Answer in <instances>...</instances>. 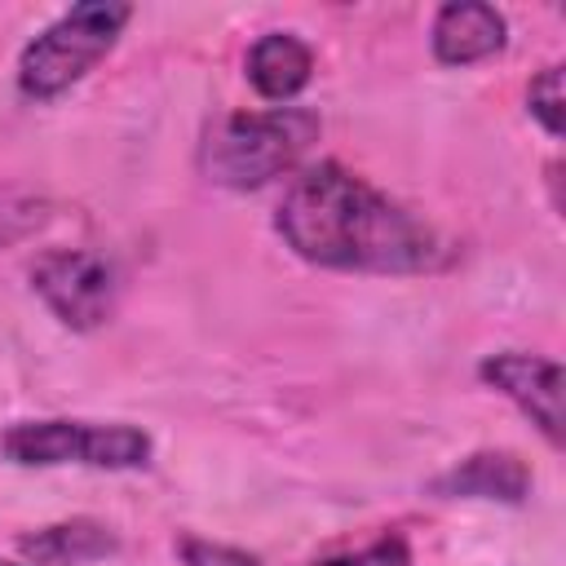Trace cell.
I'll list each match as a JSON object with an SVG mask.
<instances>
[{
  "instance_id": "1",
  "label": "cell",
  "mask_w": 566,
  "mask_h": 566,
  "mask_svg": "<svg viewBox=\"0 0 566 566\" xmlns=\"http://www.w3.org/2000/svg\"><path fill=\"white\" fill-rule=\"evenodd\" d=\"M274 226L296 256L332 270L416 274L442 261V243L424 221L340 164H318L296 177Z\"/></svg>"
},
{
  "instance_id": "2",
  "label": "cell",
  "mask_w": 566,
  "mask_h": 566,
  "mask_svg": "<svg viewBox=\"0 0 566 566\" xmlns=\"http://www.w3.org/2000/svg\"><path fill=\"white\" fill-rule=\"evenodd\" d=\"M318 137V115L301 106H274L265 115H230L221 128H212L203 146V168L217 186L230 190H256L287 168L314 146Z\"/></svg>"
},
{
  "instance_id": "3",
  "label": "cell",
  "mask_w": 566,
  "mask_h": 566,
  "mask_svg": "<svg viewBox=\"0 0 566 566\" xmlns=\"http://www.w3.org/2000/svg\"><path fill=\"white\" fill-rule=\"evenodd\" d=\"M133 18L128 4L119 0H84L75 9H66L53 27H44L18 62V84L27 97H57L66 93L75 80H84L119 40L124 22Z\"/></svg>"
},
{
  "instance_id": "4",
  "label": "cell",
  "mask_w": 566,
  "mask_h": 566,
  "mask_svg": "<svg viewBox=\"0 0 566 566\" xmlns=\"http://www.w3.org/2000/svg\"><path fill=\"white\" fill-rule=\"evenodd\" d=\"M0 451L13 464H93V469H137L150 455V438L133 424H88V420H22L0 433Z\"/></svg>"
},
{
  "instance_id": "5",
  "label": "cell",
  "mask_w": 566,
  "mask_h": 566,
  "mask_svg": "<svg viewBox=\"0 0 566 566\" xmlns=\"http://www.w3.org/2000/svg\"><path fill=\"white\" fill-rule=\"evenodd\" d=\"M31 283L44 305L75 332H93L115 314V270L93 252H44L31 265Z\"/></svg>"
},
{
  "instance_id": "6",
  "label": "cell",
  "mask_w": 566,
  "mask_h": 566,
  "mask_svg": "<svg viewBox=\"0 0 566 566\" xmlns=\"http://www.w3.org/2000/svg\"><path fill=\"white\" fill-rule=\"evenodd\" d=\"M482 380L491 389H500L504 398H513L531 424H539V433L557 447L562 442V367L553 358H539V354H491L482 358Z\"/></svg>"
},
{
  "instance_id": "7",
  "label": "cell",
  "mask_w": 566,
  "mask_h": 566,
  "mask_svg": "<svg viewBox=\"0 0 566 566\" xmlns=\"http://www.w3.org/2000/svg\"><path fill=\"white\" fill-rule=\"evenodd\" d=\"M504 49V18L478 0H451L433 18V57L442 66H469Z\"/></svg>"
},
{
  "instance_id": "8",
  "label": "cell",
  "mask_w": 566,
  "mask_h": 566,
  "mask_svg": "<svg viewBox=\"0 0 566 566\" xmlns=\"http://www.w3.org/2000/svg\"><path fill=\"white\" fill-rule=\"evenodd\" d=\"M438 495H473V500H504L517 504L531 491V469L522 455L513 451H478L469 460H460L451 473L433 478Z\"/></svg>"
},
{
  "instance_id": "9",
  "label": "cell",
  "mask_w": 566,
  "mask_h": 566,
  "mask_svg": "<svg viewBox=\"0 0 566 566\" xmlns=\"http://www.w3.org/2000/svg\"><path fill=\"white\" fill-rule=\"evenodd\" d=\"M314 71V53L305 40H296L292 31H270L252 44L248 53V80L261 97L270 102H287L310 84Z\"/></svg>"
},
{
  "instance_id": "10",
  "label": "cell",
  "mask_w": 566,
  "mask_h": 566,
  "mask_svg": "<svg viewBox=\"0 0 566 566\" xmlns=\"http://www.w3.org/2000/svg\"><path fill=\"white\" fill-rule=\"evenodd\" d=\"M22 553L40 566H84L97 562L106 553H115V535L102 522H62V526H44L35 535H22Z\"/></svg>"
},
{
  "instance_id": "11",
  "label": "cell",
  "mask_w": 566,
  "mask_h": 566,
  "mask_svg": "<svg viewBox=\"0 0 566 566\" xmlns=\"http://www.w3.org/2000/svg\"><path fill=\"white\" fill-rule=\"evenodd\" d=\"M49 221V203L31 190H13V186H0V248L44 230Z\"/></svg>"
},
{
  "instance_id": "12",
  "label": "cell",
  "mask_w": 566,
  "mask_h": 566,
  "mask_svg": "<svg viewBox=\"0 0 566 566\" xmlns=\"http://www.w3.org/2000/svg\"><path fill=\"white\" fill-rule=\"evenodd\" d=\"M526 102H531V115L553 133V137H562V66H544L535 80H531V88H526Z\"/></svg>"
},
{
  "instance_id": "13",
  "label": "cell",
  "mask_w": 566,
  "mask_h": 566,
  "mask_svg": "<svg viewBox=\"0 0 566 566\" xmlns=\"http://www.w3.org/2000/svg\"><path fill=\"white\" fill-rule=\"evenodd\" d=\"M177 553H181L186 566H261V562H256L252 553H243V548L212 544V539H195V535H186V539L177 544Z\"/></svg>"
},
{
  "instance_id": "14",
  "label": "cell",
  "mask_w": 566,
  "mask_h": 566,
  "mask_svg": "<svg viewBox=\"0 0 566 566\" xmlns=\"http://www.w3.org/2000/svg\"><path fill=\"white\" fill-rule=\"evenodd\" d=\"M318 566H411V557H407L402 539H380L358 557H332V562H318Z\"/></svg>"
},
{
  "instance_id": "15",
  "label": "cell",
  "mask_w": 566,
  "mask_h": 566,
  "mask_svg": "<svg viewBox=\"0 0 566 566\" xmlns=\"http://www.w3.org/2000/svg\"><path fill=\"white\" fill-rule=\"evenodd\" d=\"M0 566H9V562H0Z\"/></svg>"
}]
</instances>
